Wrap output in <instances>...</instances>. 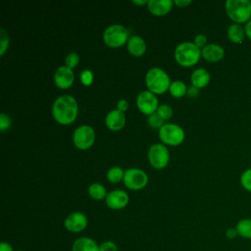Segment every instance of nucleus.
Returning <instances> with one entry per match:
<instances>
[{
    "label": "nucleus",
    "instance_id": "nucleus-13",
    "mask_svg": "<svg viewBox=\"0 0 251 251\" xmlns=\"http://www.w3.org/2000/svg\"><path fill=\"white\" fill-rule=\"evenodd\" d=\"M75 80V75L71 68L65 66H60L54 74V82L56 86L61 89H67L72 86Z\"/></svg>",
    "mask_w": 251,
    "mask_h": 251
},
{
    "label": "nucleus",
    "instance_id": "nucleus-17",
    "mask_svg": "<svg viewBox=\"0 0 251 251\" xmlns=\"http://www.w3.org/2000/svg\"><path fill=\"white\" fill-rule=\"evenodd\" d=\"M71 251H99V244L91 237L81 236L73 242Z\"/></svg>",
    "mask_w": 251,
    "mask_h": 251
},
{
    "label": "nucleus",
    "instance_id": "nucleus-36",
    "mask_svg": "<svg viewBox=\"0 0 251 251\" xmlns=\"http://www.w3.org/2000/svg\"><path fill=\"white\" fill-rule=\"evenodd\" d=\"M226 236L228 238V239H234L235 237L238 236V233H237V230L235 227H229L226 229Z\"/></svg>",
    "mask_w": 251,
    "mask_h": 251
},
{
    "label": "nucleus",
    "instance_id": "nucleus-19",
    "mask_svg": "<svg viewBox=\"0 0 251 251\" xmlns=\"http://www.w3.org/2000/svg\"><path fill=\"white\" fill-rule=\"evenodd\" d=\"M210 79H211V75L204 68H198L194 70L190 75V80L192 85L197 87L198 89L207 86L210 82Z\"/></svg>",
    "mask_w": 251,
    "mask_h": 251
},
{
    "label": "nucleus",
    "instance_id": "nucleus-41",
    "mask_svg": "<svg viewBox=\"0 0 251 251\" xmlns=\"http://www.w3.org/2000/svg\"><path fill=\"white\" fill-rule=\"evenodd\" d=\"M16 251H25V250H23V249H18V250H16Z\"/></svg>",
    "mask_w": 251,
    "mask_h": 251
},
{
    "label": "nucleus",
    "instance_id": "nucleus-7",
    "mask_svg": "<svg viewBox=\"0 0 251 251\" xmlns=\"http://www.w3.org/2000/svg\"><path fill=\"white\" fill-rule=\"evenodd\" d=\"M147 158L153 168L163 169L170 161V152L165 144L154 143L148 149Z\"/></svg>",
    "mask_w": 251,
    "mask_h": 251
},
{
    "label": "nucleus",
    "instance_id": "nucleus-15",
    "mask_svg": "<svg viewBox=\"0 0 251 251\" xmlns=\"http://www.w3.org/2000/svg\"><path fill=\"white\" fill-rule=\"evenodd\" d=\"M201 56L208 62L216 63L221 61L225 56L224 48L216 43H209L201 50Z\"/></svg>",
    "mask_w": 251,
    "mask_h": 251
},
{
    "label": "nucleus",
    "instance_id": "nucleus-21",
    "mask_svg": "<svg viewBox=\"0 0 251 251\" xmlns=\"http://www.w3.org/2000/svg\"><path fill=\"white\" fill-rule=\"evenodd\" d=\"M88 194L89 196L94 199V200H102V199H105L106 196H107V191H106V188L104 185H102L101 183H98V182H94V183H91L89 186H88Z\"/></svg>",
    "mask_w": 251,
    "mask_h": 251
},
{
    "label": "nucleus",
    "instance_id": "nucleus-4",
    "mask_svg": "<svg viewBox=\"0 0 251 251\" xmlns=\"http://www.w3.org/2000/svg\"><path fill=\"white\" fill-rule=\"evenodd\" d=\"M226 12L235 24L247 23L251 18V2L249 0H227L225 4Z\"/></svg>",
    "mask_w": 251,
    "mask_h": 251
},
{
    "label": "nucleus",
    "instance_id": "nucleus-8",
    "mask_svg": "<svg viewBox=\"0 0 251 251\" xmlns=\"http://www.w3.org/2000/svg\"><path fill=\"white\" fill-rule=\"evenodd\" d=\"M95 141V131L88 125L76 127L73 133V142L75 147L81 150L90 148Z\"/></svg>",
    "mask_w": 251,
    "mask_h": 251
},
{
    "label": "nucleus",
    "instance_id": "nucleus-26",
    "mask_svg": "<svg viewBox=\"0 0 251 251\" xmlns=\"http://www.w3.org/2000/svg\"><path fill=\"white\" fill-rule=\"evenodd\" d=\"M147 123L148 125L155 129H160L162 127V126L164 125V120L157 114L154 113L152 115H149L147 118Z\"/></svg>",
    "mask_w": 251,
    "mask_h": 251
},
{
    "label": "nucleus",
    "instance_id": "nucleus-27",
    "mask_svg": "<svg viewBox=\"0 0 251 251\" xmlns=\"http://www.w3.org/2000/svg\"><path fill=\"white\" fill-rule=\"evenodd\" d=\"M240 183L245 190L251 192V169H247L241 174Z\"/></svg>",
    "mask_w": 251,
    "mask_h": 251
},
{
    "label": "nucleus",
    "instance_id": "nucleus-40",
    "mask_svg": "<svg viewBox=\"0 0 251 251\" xmlns=\"http://www.w3.org/2000/svg\"><path fill=\"white\" fill-rule=\"evenodd\" d=\"M133 4L135 5H140V6H143V5H147L148 3V0H132L131 1Z\"/></svg>",
    "mask_w": 251,
    "mask_h": 251
},
{
    "label": "nucleus",
    "instance_id": "nucleus-11",
    "mask_svg": "<svg viewBox=\"0 0 251 251\" xmlns=\"http://www.w3.org/2000/svg\"><path fill=\"white\" fill-rule=\"evenodd\" d=\"M87 217L81 212H73L64 220V226L71 233L82 232L87 227Z\"/></svg>",
    "mask_w": 251,
    "mask_h": 251
},
{
    "label": "nucleus",
    "instance_id": "nucleus-2",
    "mask_svg": "<svg viewBox=\"0 0 251 251\" xmlns=\"http://www.w3.org/2000/svg\"><path fill=\"white\" fill-rule=\"evenodd\" d=\"M145 84L154 94H162L169 90L171 80L168 74L159 67L150 68L145 74Z\"/></svg>",
    "mask_w": 251,
    "mask_h": 251
},
{
    "label": "nucleus",
    "instance_id": "nucleus-38",
    "mask_svg": "<svg viewBox=\"0 0 251 251\" xmlns=\"http://www.w3.org/2000/svg\"><path fill=\"white\" fill-rule=\"evenodd\" d=\"M191 3H192L191 0H175L174 1V4H176L177 7H180V8H185Z\"/></svg>",
    "mask_w": 251,
    "mask_h": 251
},
{
    "label": "nucleus",
    "instance_id": "nucleus-28",
    "mask_svg": "<svg viewBox=\"0 0 251 251\" xmlns=\"http://www.w3.org/2000/svg\"><path fill=\"white\" fill-rule=\"evenodd\" d=\"M164 121L166 120H169L172 116H173V109L170 105H167V104H162V105H159L158 109H157V112H156Z\"/></svg>",
    "mask_w": 251,
    "mask_h": 251
},
{
    "label": "nucleus",
    "instance_id": "nucleus-35",
    "mask_svg": "<svg viewBox=\"0 0 251 251\" xmlns=\"http://www.w3.org/2000/svg\"><path fill=\"white\" fill-rule=\"evenodd\" d=\"M199 94V89L193 85L191 86H188L187 87V91H186V95L188 97H191V98H194V97H197Z\"/></svg>",
    "mask_w": 251,
    "mask_h": 251
},
{
    "label": "nucleus",
    "instance_id": "nucleus-37",
    "mask_svg": "<svg viewBox=\"0 0 251 251\" xmlns=\"http://www.w3.org/2000/svg\"><path fill=\"white\" fill-rule=\"evenodd\" d=\"M0 251H15L12 244L7 241H2L0 243Z\"/></svg>",
    "mask_w": 251,
    "mask_h": 251
},
{
    "label": "nucleus",
    "instance_id": "nucleus-31",
    "mask_svg": "<svg viewBox=\"0 0 251 251\" xmlns=\"http://www.w3.org/2000/svg\"><path fill=\"white\" fill-rule=\"evenodd\" d=\"M11 125H12L11 118L5 113H1L0 114V130L3 132L9 129L11 127Z\"/></svg>",
    "mask_w": 251,
    "mask_h": 251
},
{
    "label": "nucleus",
    "instance_id": "nucleus-16",
    "mask_svg": "<svg viewBox=\"0 0 251 251\" xmlns=\"http://www.w3.org/2000/svg\"><path fill=\"white\" fill-rule=\"evenodd\" d=\"M173 4L172 0H148L147 9L155 16H164L172 10Z\"/></svg>",
    "mask_w": 251,
    "mask_h": 251
},
{
    "label": "nucleus",
    "instance_id": "nucleus-3",
    "mask_svg": "<svg viewBox=\"0 0 251 251\" xmlns=\"http://www.w3.org/2000/svg\"><path fill=\"white\" fill-rule=\"evenodd\" d=\"M174 57L180 66L191 67L199 61L201 50L193 42L184 41L176 45L174 51Z\"/></svg>",
    "mask_w": 251,
    "mask_h": 251
},
{
    "label": "nucleus",
    "instance_id": "nucleus-24",
    "mask_svg": "<svg viewBox=\"0 0 251 251\" xmlns=\"http://www.w3.org/2000/svg\"><path fill=\"white\" fill-rule=\"evenodd\" d=\"M107 179L112 182V183H118L121 180H124V176H125V171L118 166H114L112 168H110L107 172Z\"/></svg>",
    "mask_w": 251,
    "mask_h": 251
},
{
    "label": "nucleus",
    "instance_id": "nucleus-1",
    "mask_svg": "<svg viewBox=\"0 0 251 251\" xmlns=\"http://www.w3.org/2000/svg\"><path fill=\"white\" fill-rule=\"evenodd\" d=\"M78 114V104L75 97L69 94L59 96L52 105V115L56 122L62 125L73 123Z\"/></svg>",
    "mask_w": 251,
    "mask_h": 251
},
{
    "label": "nucleus",
    "instance_id": "nucleus-22",
    "mask_svg": "<svg viewBox=\"0 0 251 251\" xmlns=\"http://www.w3.org/2000/svg\"><path fill=\"white\" fill-rule=\"evenodd\" d=\"M235 228L238 236L246 239H251V219H241L237 222Z\"/></svg>",
    "mask_w": 251,
    "mask_h": 251
},
{
    "label": "nucleus",
    "instance_id": "nucleus-18",
    "mask_svg": "<svg viewBox=\"0 0 251 251\" xmlns=\"http://www.w3.org/2000/svg\"><path fill=\"white\" fill-rule=\"evenodd\" d=\"M126 47L128 52L134 57H141L146 51V43L139 35H131L126 42Z\"/></svg>",
    "mask_w": 251,
    "mask_h": 251
},
{
    "label": "nucleus",
    "instance_id": "nucleus-39",
    "mask_svg": "<svg viewBox=\"0 0 251 251\" xmlns=\"http://www.w3.org/2000/svg\"><path fill=\"white\" fill-rule=\"evenodd\" d=\"M244 31H245V35L247 36V38L251 40V20L248 21V22L245 24Z\"/></svg>",
    "mask_w": 251,
    "mask_h": 251
},
{
    "label": "nucleus",
    "instance_id": "nucleus-20",
    "mask_svg": "<svg viewBox=\"0 0 251 251\" xmlns=\"http://www.w3.org/2000/svg\"><path fill=\"white\" fill-rule=\"evenodd\" d=\"M244 27L239 24H231L227 28V37L233 43H241L245 38Z\"/></svg>",
    "mask_w": 251,
    "mask_h": 251
},
{
    "label": "nucleus",
    "instance_id": "nucleus-5",
    "mask_svg": "<svg viewBox=\"0 0 251 251\" xmlns=\"http://www.w3.org/2000/svg\"><path fill=\"white\" fill-rule=\"evenodd\" d=\"M128 29L122 25H112L103 33L105 44L111 48H118L126 44L129 38Z\"/></svg>",
    "mask_w": 251,
    "mask_h": 251
},
{
    "label": "nucleus",
    "instance_id": "nucleus-23",
    "mask_svg": "<svg viewBox=\"0 0 251 251\" xmlns=\"http://www.w3.org/2000/svg\"><path fill=\"white\" fill-rule=\"evenodd\" d=\"M169 91H170V94L172 96H174L176 98H179V97H182V96L186 95L187 86L181 80H174L173 82H171V85L169 87Z\"/></svg>",
    "mask_w": 251,
    "mask_h": 251
},
{
    "label": "nucleus",
    "instance_id": "nucleus-25",
    "mask_svg": "<svg viewBox=\"0 0 251 251\" xmlns=\"http://www.w3.org/2000/svg\"><path fill=\"white\" fill-rule=\"evenodd\" d=\"M10 43V37L7 31L3 28L0 29V56H4L6 51L8 50Z\"/></svg>",
    "mask_w": 251,
    "mask_h": 251
},
{
    "label": "nucleus",
    "instance_id": "nucleus-30",
    "mask_svg": "<svg viewBox=\"0 0 251 251\" xmlns=\"http://www.w3.org/2000/svg\"><path fill=\"white\" fill-rule=\"evenodd\" d=\"M79 78H80V81L83 85H85V86L91 85L92 82H93V73H92V71L89 70V69L83 70L80 73Z\"/></svg>",
    "mask_w": 251,
    "mask_h": 251
},
{
    "label": "nucleus",
    "instance_id": "nucleus-14",
    "mask_svg": "<svg viewBox=\"0 0 251 251\" xmlns=\"http://www.w3.org/2000/svg\"><path fill=\"white\" fill-rule=\"evenodd\" d=\"M105 124L110 130H113V131L120 130L124 127L126 124V116L123 112H121L118 109L111 110L106 115Z\"/></svg>",
    "mask_w": 251,
    "mask_h": 251
},
{
    "label": "nucleus",
    "instance_id": "nucleus-9",
    "mask_svg": "<svg viewBox=\"0 0 251 251\" xmlns=\"http://www.w3.org/2000/svg\"><path fill=\"white\" fill-rule=\"evenodd\" d=\"M125 185L131 190H140L144 188L148 182L147 174L138 168H129L125 171Z\"/></svg>",
    "mask_w": 251,
    "mask_h": 251
},
{
    "label": "nucleus",
    "instance_id": "nucleus-33",
    "mask_svg": "<svg viewBox=\"0 0 251 251\" xmlns=\"http://www.w3.org/2000/svg\"><path fill=\"white\" fill-rule=\"evenodd\" d=\"M193 43L199 48H204L207 45V36L205 34L199 33L194 37Z\"/></svg>",
    "mask_w": 251,
    "mask_h": 251
},
{
    "label": "nucleus",
    "instance_id": "nucleus-10",
    "mask_svg": "<svg viewBox=\"0 0 251 251\" xmlns=\"http://www.w3.org/2000/svg\"><path fill=\"white\" fill-rule=\"evenodd\" d=\"M136 106L138 110L144 115H152L157 112L159 107V100L157 95L149 90H143L138 93L136 97Z\"/></svg>",
    "mask_w": 251,
    "mask_h": 251
},
{
    "label": "nucleus",
    "instance_id": "nucleus-29",
    "mask_svg": "<svg viewBox=\"0 0 251 251\" xmlns=\"http://www.w3.org/2000/svg\"><path fill=\"white\" fill-rule=\"evenodd\" d=\"M65 63H66V66L73 69V68H75L78 63H79V56L76 52H71L69 53L66 58H65Z\"/></svg>",
    "mask_w": 251,
    "mask_h": 251
},
{
    "label": "nucleus",
    "instance_id": "nucleus-42",
    "mask_svg": "<svg viewBox=\"0 0 251 251\" xmlns=\"http://www.w3.org/2000/svg\"><path fill=\"white\" fill-rule=\"evenodd\" d=\"M250 251H251V249H250Z\"/></svg>",
    "mask_w": 251,
    "mask_h": 251
},
{
    "label": "nucleus",
    "instance_id": "nucleus-32",
    "mask_svg": "<svg viewBox=\"0 0 251 251\" xmlns=\"http://www.w3.org/2000/svg\"><path fill=\"white\" fill-rule=\"evenodd\" d=\"M99 251H118V246L112 240H105L99 244Z\"/></svg>",
    "mask_w": 251,
    "mask_h": 251
},
{
    "label": "nucleus",
    "instance_id": "nucleus-34",
    "mask_svg": "<svg viewBox=\"0 0 251 251\" xmlns=\"http://www.w3.org/2000/svg\"><path fill=\"white\" fill-rule=\"evenodd\" d=\"M129 107V104H128V101L126 100V99H120L117 103V109L120 110L121 112L125 113L126 111H127Z\"/></svg>",
    "mask_w": 251,
    "mask_h": 251
},
{
    "label": "nucleus",
    "instance_id": "nucleus-6",
    "mask_svg": "<svg viewBox=\"0 0 251 251\" xmlns=\"http://www.w3.org/2000/svg\"><path fill=\"white\" fill-rule=\"evenodd\" d=\"M159 137L162 142L176 146L183 142L185 133L180 126L175 123H166L159 129Z\"/></svg>",
    "mask_w": 251,
    "mask_h": 251
},
{
    "label": "nucleus",
    "instance_id": "nucleus-12",
    "mask_svg": "<svg viewBox=\"0 0 251 251\" xmlns=\"http://www.w3.org/2000/svg\"><path fill=\"white\" fill-rule=\"evenodd\" d=\"M128 202V194L125 190L121 189L110 191L105 198V203L107 207L112 210H122L127 206Z\"/></svg>",
    "mask_w": 251,
    "mask_h": 251
}]
</instances>
